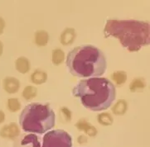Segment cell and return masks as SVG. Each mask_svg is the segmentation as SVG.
<instances>
[{"label":"cell","instance_id":"23","mask_svg":"<svg viewBox=\"0 0 150 147\" xmlns=\"http://www.w3.org/2000/svg\"><path fill=\"white\" fill-rule=\"evenodd\" d=\"M5 120V114L3 111L0 110V123H3Z\"/></svg>","mask_w":150,"mask_h":147},{"label":"cell","instance_id":"11","mask_svg":"<svg viewBox=\"0 0 150 147\" xmlns=\"http://www.w3.org/2000/svg\"><path fill=\"white\" fill-rule=\"evenodd\" d=\"M47 79V74L42 69H36L31 75V80L35 84H42Z\"/></svg>","mask_w":150,"mask_h":147},{"label":"cell","instance_id":"7","mask_svg":"<svg viewBox=\"0 0 150 147\" xmlns=\"http://www.w3.org/2000/svg\"><path fill=\"white\" fill-rule=\"evenodd\" d=\"M3 86L7 93H15L19 90L20 82L14 77H7L4 79Z\"/></svg>","mask_w":150,"mask_h":147},{"label":"cell","instance_id":"21","mask_svg":"<svg viewBox=\"0 0 150 147\" xmlns=\"http://www.w3.org/2000/svg\"><path fill=\"white\" fill-rule=\"evenodd\" d=\"M78 142L79 144L82 145V144H85V143L87 142V137L84 135H81L78 137Z\"/></svg>","mask_w":150,"mask_h":147},{"label":"cell","instance_id":"14","mask_svg":"<svg viewBox=\"0 0 150 147\" xmlns=\"http://www.w3.org/2000/svg\"><path fill=\"white\" fill-rule=\"evenodd\" d=\"M146 87L145 80L143 78H135L129 84V90L131 92H137L143 90Z\"/></svg>","mask_w":150,"mask_h":147},{"label":"cell","instance_id":"24","mask_svg":"<svg viewBox=\"0 0 150 147\" xmlns=\"http://www.w3.org/2000/svg\"><path fill=\"white\" fill-rule=\"evenodd\" d=\"M3 51H4V45H3V43L0 41V56L3 54Z\"/></svg>","mask_w":150,"mask_h":147},{"label":"cell","instance_id":"15","mask_svg":"<svg viewBox=\"0 0 150 147\" xmlns=\"http://www.w3.org/2000/svg\"><path fill=\"white\" fill-rule=\"evenodd\" d=\"M64 59H65V53L62 50L57 48L52 50V63L54 65L57 66L62 64Z\"/></svg>","mask_w":150,"mask_h":147},{"label":"cell","instance_id":"17","mask_svg":"<svg viewBox=\"0 0 150 147\" xmlns=\"http://www.w3.org/2000/svg\"><path fill=\"white\" fill-rule=\"evenodd\" d=\"M112 80L115 82L117 85H122L125 83L127 80V74L125 71H115L112 74Z\"/></svg>","mask_w":150,"mask_h":147},{"label":"cell","instance_id":"13","mask_svg":"<svg viewBox=\"0 0 150 147\" xmlns=\"http://www.w3.org/2000/svg\"><path fill=\"white\" fill-rule=\"evenodd\" d=\"M128 109V103L124 99H119L112 107V113L115 115H124Z\"/></svg>","mask_w":150,"mask_h":147},{"label":"cell","instance_id":"19","mask_svg":"<svg viewBox=\"0 0 150 147\" xmlns=\"http://www.w3.org/2000/svg\"><path fill=\"white\" fill-rule=\"evenodd\" d=\"M8 108L11 113H16L21 108V103L18 98H9L7 103Z\"/></svg>","mask_w":150,"mask_h":147},{"label":"cell","instance_id":"8","mask_svg":"<svg viewBox=\"0 0 150 147\" xmlns=\"http://www.w3.org/2000/svg\"><path fill=\"white\" fill-rule=\"evenodd\" d=\"M75 126H76V127L78 128V130L86 132L88 136H90L91 137H94L97 135L96 128L94 126H92L91 124H90L85 119H81L79 122L76 123Z\"/></svg>","mask_w":150,"mask_h":147},{"label":"cell","instance_id":"20","mask_svg":"<svg viewBox=\"0 0 150 147\" xmlns=\"http://www.w3.org/2000/svg\"><path fill=\"white\" fill-rule=\"evenodd\" d=\"M61 113L64 117V119H65L66 122H70L71 120V118H72L71 112L67 107H62V108H61Z\"/></svg>","mask_w":150,"mask_h":147},{"label":"cell","instance_id":"12","mask_svg":"<svg viewBox=\"0 0 150 147\" xmlns=\"http://www.w3.org/2000/svg\"><path fill=\"white\" fill-rule=\"evenodd\" d=\"M49 40L48 33L44 30H39L35 32V43L38 46H47Z\"/></svg>","mask_w":150,"mask_h":147},{"label":"cell","instance_id":"16","mask_svg":"<svg viewBox=\"0 0 150 147\" xmlns=\"http://www.w3.org/2000/svg\"><path fill=\"white\" fill-rule=\"evenodd\" d=\"M97 120L99 123L102 126H110L113 124L114 119L113 117L110 115V113H103L98 115Z\"/></svg>","mask_w":150,"mask_h":147},{"label":"cell","instance_id":"4","mask_svg":"<svg viewBox=\"0 0 150 147\" xmlns=\"http://www.w3.org/2000/svg\"><path fill=\"white\" fill-rule=\"evenodd\" d=\"M55 122V113L47 104L30 103L20 114V126L26 132L44 134L54 127Z\"/></svg>","mask_w":150,"mask_h":147},{"label":"cell","instance_id":"5","mask_svg":"<svg viewBox=\"0 0 150 147\" xmlns=\"http://www.w3.org/2000/svg\"><path fill=\"white\" fill-rule=\"evenodd\" d=\"M42 147H72V138L63 130H52L44 135Z\"/></svg>","mask_w":150,"mask_h":147},{"label":"cell","instance_id":"18","mask_svg":"<svg viewBox=\"0 0 150 147\" xmlns=\"http://www.w3.org/2000/svg\"><path fill=\"white\" fill-rule=\"evenodd\" d=\"M38 93V90L34 86H27L23 91V97L26 100H32L33 99Z\"/></svg>","mask_w":150,"mask_h":147},{"label":"cell","instance_id":"2","mask_svg":"<svg viewBox=\"0 0 150 147\" xmlns=\"http://www.w3.org/2000/svg\"><path fill=\"white\" fill-rule=\"evenodd\" d=\"M67 67L73 76L98 78L106 71V59L99 48L83 45L73 48L67 56Z\"/></svg>","mask_w":150,"mask_h":147},{"label":"cell","instance_id":"9","mask_svg":"<svg viewBox=\"0 0 150 147\" xmlns=\"http://www.w3.org/2000/svg\"><path fill=\"white\" fill-rule=\"evenodd\" d=\"M76 37V33L74 28H66L60 36L61 43L63 46H69L73 43Z\"/></svg>","mask_w":150,"mask_h":147},{"label":"cell","instance_id":"1","mask_svg":"<svg viewBox=\"0 0 150 147\" xmlns=\"http://www.w3.org/2000/svg\"><path fill=\"white\" fill-rule=\"evenodd\" d=\"M72 93L86 108L100 112L111 106L116 97V88L108 78H90L81 80L74 87Z\"/></svg>","mask_w":150,"mask_h":147},{"label":"cell","instance_id":"10","mask_svg":"<svg viewBox=\"0 0 150 147\" xmlns=\"http://www.w3.org/2000/svg\"><path fill=\"white\" fill-rule=\"evenodd\" d=\"M16 69L21 74H27L30 70L31 65L28 59L26 57H19L15 61Z\"/></svg>","mask_w":150,"mask_h":147},{"label":"cell","instance_id":"3","mask_svg":"<svg viewBox=\"0 0 150 147\" xmlns=\"http://www.w3.org/2000/svg\"><path fill=\"white\" fill-rule=\"evenodd\" d=\"M106 37H114L130 52L150 44L149 24L137 20H108L104 28Z\"/></svg>","mask_w":150,"mask_h":147},{"label":"cell","instance_id":"6","mask_svg":"<svg viewBox=\"0 0 150 147\" xmlns=\"http://www.w3.org/2000/svg\"><path fill=\"white\" fill-rule=\"evenodd\" d=\"M20 134V129L15 123L8 124L1 128L0 136L1 137L7 139H13Z\"/></svg>","mask_w":150,"mask_h":147},{"label":"cell","instance_id":"22","mask_svg":"<svg viewBox=\"0 0 150 147\" xmlns=\"http://www.w3.org/2000/svg\"><path fill=\"white\" fill-rule=\"evenodd\" d=\"M5 27V21L2 18H0V35L4 32Z\"/></svg>","mask_w":150,"mask_h":147}]
</instances>
